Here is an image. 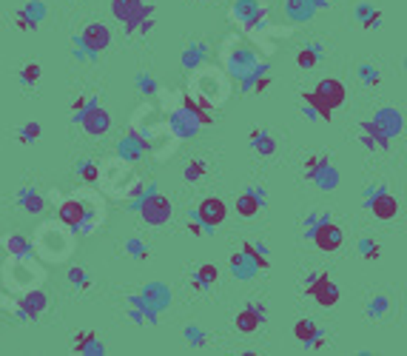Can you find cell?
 Segmentation results:
<instances>
[{"instance_id":"obj_36","label":"cell","mask_w":407,"mask_h":356,"mask_svg":"<svg viewBox=\"0 0 407 356\" xmlns=\"http://www.w3.org/2000/svg\"><path fill=\"white\" fill-rule=\"evenodd\" d=\"M356 77H359V83H365V85H379L382 83V71L373 63H359L356 66Z\"/></svg>"},{"instance_id":"obj_35","label":"cell","mask_w":407,"mask_h":356,"mask_svg":"<svg viewBox=\"0 0 407 356\" xmlns=\"http://www.w3.org/2000/svg\"><path fill=\"white\" fill-rule=\"evenodd\" d=\"M125 302L131 305V308H137V310H143V317H146V325H157L160 322V310H154L140 294H128L125 296Z\"/></svg>"},{"instance_id":"obj_41","label":"cell","mask_w":407,"mask_h":356,"mask_svg":"<svg viewBox=\"0 0 407 356\" xmlns=\"http://www.w3.org/2000/svg\"><path fill=\"white\" fill-rule=\"evenodd\" d=\"M77 174L83 183H97L100 180V165L95 160H80L77 163Z\"/></svg>"},{"instance_id":"obj_21","label":"cell","mask_w":407,"mask_h":356,"mask_svg":"<svg viewBox=\"0 0 407 356\" xmlns=\"http://www.w3.org/2000/svg\"><path fill=\"white\" fill-rule=\"evenodd\" d=\"M262 268L256 265V259L248 254V251H237V254H231V274L237 277V280H242V282H251L256 274H259Z\"/></svg>"},{"instance_id":"obj_19","label":"cell","mask_w":407,"mask_h":356,"mask_svg":"<svg viewBox=\"0 0 407 356\" xmlns=\"http://www.w3.org/2000/svg\"><path fill=\"white\" fill-rule=\"evenodd\" d=\"M265 208V189L262 186H251L237 197V214L240 217H256Z\"/></svg>"},{"instance_id":"obj_23","label":"cell","mask_w":407,"mask_h":356,"mask_svg":"<svg viewBox=\"0 0 407 356\" xmlns=\"http://www.w3.org/2000/svg\"><path fill=\"white\" fill-rule=\"evenodd\" d=\"M140 296H143L154 310H160V314L171 305V288H168L165 282H146L143 291H140Z\"/></svg>"},{"instance_id":"obj_12","label":"cell","mask_w":407,"mask_h":356,"mask_svg":"<svg viewBox=\"0 0 407 356\" xmlns=\"http://www.w3.org/2000/svg\"><path fill=\"white\" fill-rule=\"evenodd\" d=\"M49 308V296L43 294L40 288H32L29 294H23L20 296V302H18V320H23V322H34V320H40L43 317V310Z\"/></svg>"},{"instance_id":"obj_34","label":"cell","mask_w":407,"mask_h":356,"mask_svg":"<svg viewBox=\"0 0 407 356\" xmlns=\"http://www.w3.org/2000/svg\"><path fill=\"white\" fill-rule=\"evenodd\" d=\"M134 85H137V92L146 97V100H154L160 95V83L149 74V71H140L137 77H134Z\"/></svg>"},{"instance_id":"obj_29","label":"cell","mask_w":407,"mask_h":356,"mask_svg":"<svg viewBox=\"0 0 407 356\" xmlns=\"http://www.w3.org/2000/svg\"><path fill=\"white\" fill-rule=\"evenodd\" d=\"M202 60H208V43L205 40H191L183 52V69H197Z\"/></svg>"},{"instance_id":"obj_15","label":"cell","mask_w":407,"mask_h":356,"mask_svg":"<svg viewBox=\"0 0 407 356\" xmlns=\"http://www.w3.org/2000/svg\"><path fill=\"white\" fill-rule=\"evenodd\" d=\"M149 151V140L140 135V131H128V135L117 143V154L123 163H137L143 160V154Z\"/></svg>"},{"instance_id":"obj_5","label":"cell","mask_w":407,"mask_h":356,"mask_svg":"<svg viewBox=\"0 0 407 356\" xmlns=\"http://www.w3.org/2000/svg\"><path fill=\"white\" fill-rule=\"evenodd\" d=\"M302 174H305V180H310L319 191H336L339 189V168L331 163L328 154H313L305 160L302 165Z\"/></svg>"},{"instance_id":"obj_11","label":"cell","mask_w":407,"mask_h":356,"mask_svg":"<svg viewBox=\"0 0 407 356\" xmlns=\"http://www.w3.org/2000/svg\"><path fill=\"white\" fill-rule=\"evenodd\" d=\"M265 320H268V305L254 299L237 314V331L240 334H254V331H259L265 325Z\"/></svg>"},{"instance_id":"obj_16","label":"cell","mask_w":407,"mask_h":356,"mask_svg":"<svg viewBox=\"0 0 407 356\" xmlns=\"http://www.w3.org/2000/svg\"><path fill=\"white\" fill-rule=\"evenodd\" d=\"M231 12L245 29H259L265 23V9H262L259 0H237Z\"/></svg>"},{"instance_id":"obj_43","label":"cell","mask_w":407,"mask_h":356,"mask_svg":"<svg viewBox=\"0 0 407 356\" xmlns=\"http://www.w3.org/2000/svg\"><path fill=\"white\" fill-rule=\"evenodd\" d=\"M205 174H208V163H205V160H191V163L186 165V171H183V177H186L188 183H200Z\"/></svg>"},{"instance_id":"obj_20","label":"cell","mask_w":407,"mask_h":356,"mask_svg":"<svg viewBox=\"0 0 407 356\" xmlns=\"http://www.w3.org/2000/svg\"><path fill=\"white\" fill-rule=\"evenodd\" d=\"M313 92L316 95H319L333 111L345 103V85L336 80V77H325V80H319V83H316V88H313Z\"/></svg>"},{"instance_id":"obj_24","label":"cell","mask_w":407,"mask_h":356,"mask_svg":"<svg viewBox=\"0 0 407 356\" xmlns=\"http://www.w3.org/2000/svg\"><path fill=\"white\" fill-rule=\"evenodd\" d=\"M216 280H219V268H216V265H211V262H205V265H200V268H194L191 288L200 291V294H205V291H211L216 285Z\"/></svg>"},{"instance_id":"obj_9","label":"cell","mask_w":407,"mask_h":356,"mask_svg":"<svg viewBox=\"0 0 407 356\" xmlns=\"http://www.w3.org/2000/svg\"><path fill=\"white\" fill-rule=\"evenodd\" d=\"M191 217H197V222L205 228V234L208 231H214V228H219L222 222H225V214H228V208H225V203L219 200V197H205L194 211H188Z\"/></svg>"},{"instance_id":"obj_6","label":"cell","mask_w":407,"mask_h":356,"mask_svg":"<svg viewBox=\"0 0 407 356\" xmlns=\"http://www.w3.org/2000/svg\"><path fill=\"white\" fill-rule=\"evenodd\" d=\"M361 205H365L376 219H396L399 217V200L387 191L385 183H376L365 191V200H361Z\"/></svg>"},{"instance_id":"obj_31","label":"cell","mask_w":407,"mask_h":356,"mask_svg":"<svg viewBox=\"0 0 407 356\" xmlns=\"http://www.w3.org/2000/svg\"><path fill=\"white\" fill-rule=\"evenodd\" d=\"M4 248L15 256V259H29L32 256V242L23 237V234H9L4 240Z\"/></svg>"},{"instance_id":"obj_47","label":"cell","mask_w":407,"mask_h":356,"mask_svg":"<svg viewBox=\"0 0 407 356\" xmlns=\"http://www.w3.org/2000/svg\"><path fill=\"white\" fill-rule=\"evenodd\" d=\"M188 231H191L194 237H202V234H205V228L197 222V217H191V214H188Z\"/></svg>"},{"instance_id":"obj_4","label":"cell","mask_w":407,"mask_h":356,"mask_svg":"<svg viewBox=\"0 0 407 356\" xmlns=\"http://www.w3.org/2000/svg\"><path fill=\"white\" fill-rule=\"evenodd\" d=\"M228 71L240 80V85H242V92H251V85H254V80L256 77H262V74H268V63H259V57L251 52V49H234L231 55H228Z\"/></svg>"},{"instance_id":"obj_46","label":"cell","mask_w":407,"mask_h":356,"mask_svg":"<svg viewBox=\"0 0 407 356\" xmlns=\"http://www.w3.org/2000/svg\"><path fill=\"white\" fill-rule=\"evenodd\" d=\"M125 314H128V320H131L134 325H146V317H143V310H137V308H131V305H128V310H125Z\"/></svg>"},{"instance_id":"obj_7","label":"cell","mask_w":407,"mask_h":356,"mask_svg":"<svg viewBox=\"0 0 407 356\" xmlns=\"http://www.w3.org/2000/svg\"><path fill=\"white\" fill-rule=\"evenodd\" d=\"M74 123H80V125H83L85 135L100 137V135H106V131L111 128V114L100 106V97H95V95H92L88 106H85L83 111H77V114H74Z\"/></svg>"},{"instance_id":"obj_32","label":"cell","mask_w":407,"mask_h":356,"mask_svg":"<svg viewBox=\"0 0 407 356\" xmlns=\"http://www.w3.org/2000/svg\"><path fill=\"white\" fill-rule=\"evenodd\" d=\"M387 314H390V296H387V294L371 296V302H368V308H365V317H368V320H385Z\"/></svg>"},{"instance_id":"obj_45","label":"cell","mask_w":407,"mask_h":356,"mask_svg":"<svg viewBox=\"0 0 407 356\" xmlns=\"http://www.w3.org/2000/svg\"><path fill=\"white\" fill-rule=\"evenodd\" d=\"M331 219V214L328 211H310L308 217H305V237L316 228V226H319V222H328Z\"/></svg>"},{"instance_id":"obj_44","label":"cell","mask_w":407,"mask_h":356,"mask_svg":"<svg viewBox=\"0 0 407 356\" xmlns=\"http://www.w3.org/2000/svg\"><path fill=\"white\" fill-rule=\"evenodd\" d=\"M125 254L131 256V259H149V245L143 242V240H137V237H131V240H125Z\"/></svg>"},{"instance_id":"obj_22","label":"cell","mask_w":407,"mask_h":356,"mask_svg":"<svg viewBox=\"0 0 407 356\" xmlns=\"http://www.w3.org/2000/svg\"><path fill=\"white\" fill-rule=\"evenodd\" d=\"M361 146H365L368 151H387L390 149V137L382 135V128L373 123V120H365L361 123Z\"/></svg>"},{"instance_id":"obj_17","label":"cell","mask_w":407,"mask_h":356,"mask_svg":"<svg viewBox=\"0 0 407 356\" xmlns=\"http://www.w3.org/2000/svg\"><path fill=\"white\" fill-rule=\"evenodd\" d=\"M371 120L382 128V135L390 137V140L399 137V135H401V128H404V117H401V111H399L396 106H382Z\"/></svg>"},{"instance_id":"obj_25","label":"cell","mask_w":407,"mask_h":356,"mask_svg":"<svg viewBox=\"0 0 407 356\" xmlns=\"http://www.w3.org/2000/svg\"><path fill=\"white\" fill-rule=\"evenodd\" d=\"M353 18H356V23L365 29V32H376L382 26V12L373 4H356Z\"/></svg>"},{"instance_id":"obj_2","label":"cell","mask_w":407,"mask_h":356,"mask_svg":"<svg viewBox=\"0 0 407 356\" xmlns=\"http://www.w3.org/2000/svg\"><path fill=\"white\" fill-rule=\"evenodd\" d=\"M109 46H111V29L106 23L95 20V23H88L74 37V60H80V63H95Z\"/></svg>"},{"instance_id":"obj_33","label":"cell","mask_w":407,"mask_h":356,"mask_svg":"<svg viewBox=\"0 0 407 356\" xmlns=\"http://www.w3.org/2000/svg\"><path fill=\"white\" fill-rule=\"evenodd\" d=\"M302 103H305V106H310L319 120H328V123L333 120V109H331V106H328L319 95H316V92H305V95H302Z\"/></svg>"},{"instance_id":"obj_18","label":"cell","mask_w":407,"mask_h":356,"mask_svg":"<svg viewBox=\"0 0 407 356\" xmlns=\"http://www.w3.org/2000/svg\"><path fill=\"white\" fill-rule=\"evenodd\" d=\"M71 350L80 356H106V342L95 331H80L71 339Z\"/></svg>"},{"instance_id":"obj_38","label":"cell","mask_w":407,"mask_h":356,"mask_svg":"<svg viewBox=\"0 0 407 356\" xmlns=\"http://www.w3.org/2000/svg\"><path fill=\"white\" fill-rule=\"evenodd\" d=\"M40 74H43V69H40V63H26L23 69H20V74H18V80H20V85L23 88H34L37 83H40Z\"/></svg>"},{"instance_id":"obj_27","label":"cell","mask_w":407,"mask_h":356,"mask_svg":"<svg viewBox=\"0 0 407 356\" xmlns=\"http://www.w3.org/2000/svg\"><path fill=\"white\" fill-rule=\"evenodd\" d=\"M285 15L291 23H308V20H313L316 9L310 0H285Z\"/></svg>"},{"instance_id":"obj_14","label":"cell","mask_w":407,"mask_h":356,"mask_svg":"<svg viewBox=\"0 0 407 356\" xmlns=\"http://www.w3.org/2000/svg\"><path fill=\"white\" fill-rule=\"evenodd\" d=\"M294 336L308 348V350H319V348H325V342H328V334L316 325L313 320H299L296 325H294Z\"/></svg>"},{"instance_id":"obj_42","label":"cell","mask_w":407,"mask_h":356,"mask_svg":"<svg viewBox=\"0 0 407 356\" xmlns=\"http://www.w3.org/2000/svg\"><path fill=\"white\" fill-rule=\"evenodd\" d=\"M40 135H43V128H40V123H26V125H20V131H18V140L23 143V146H32V143H37L40 140Z\"/></svg>"},{"instance_id":"obj_10","label":"cell","mask_w":407,"mask_h":356,"mask_svg":"<svg viewBox=\"0 0 407 356\" xmlns=\"http://www.w3.org/2000/svg\"><path fill=\"white\" fill-rule=\"evenodd\" d=\"M308 240L319 248V251H325V254H331V251H339L342 248V242H345V234H342V228L336 226V222H319L310 234H308Z\"/></svg>"},{"instance_id":"obj_37","label":"cell","mask_w":407,"mask_h":356,"mask_svg":"<svg viewBox=\"0 0 407 356\" xmlns=\"http://www.w3.org/2000/svg\"><path fill=\"white\" fill-rule=\"evenodd\" d=\"M356 251H359L361 259H371V262L382 256V245H379L373 237H361V240L356 242Z\"/></svg>"},{"instance_id":"obj_1","label":"cell","mask_w":407,"mask_h":356,"mask_svg":"<svg viewBox=\"0 0 407 356\" xmlns=\"http://www.w3.org/2000/svg\"><path fill=\"white\" fill-rule=\"evenodd\" d=\"M111 15L128 34H149L154 29V6L143 0H111Z\"/></svg>"},{"instance_id":"obj_40","label":"cell","mask_w":407,"mask_h":356,"mask_svg":"<svg viewBox=\"0 0 407 356\" xmlns=\"http://www.w3.org/2000/svg\"><path fill=\"white\" fill-rule=\"evenodd\" d=\"M69 285L77 288V291L92 288V277H88V271L83 268V265H71V268H69Z\"/></svg>"},{"instance_id":"obj_26","label":"cell","mask_w":407,"mask_h":356,"mask_svg":"<svg viewBox=\"0 0 407 356\" xmlns=\"http://www.w3.org/2000/svg\"><path fill=\"white\" fill-rule=\"evenodd\" d=\"M248 140H251V149H254L259 157H270V154H277V137L270 135L268 128H254Z\"/></svg>"},{"instance_id":"obj_8","label":"cell","mask_w":407,"mask_h":356,"mask_svg":"<svg viewBox=\"0 0 407 356\" xmlns=\"http://www.w3.org/2000/svg\"><path fill=\"white\" fill-rule=\"evenodd\" d=\"M305 294L313 296L322 308H333L339 302V285L328 274H308L305 280Z\"/></svg>"},{"instance_id":"obj_48","label":"cell","mask_w":407,"mask_h":356,"mask_svg":"<svg viewBox=\"0 0 407 356\" xmlns=\"http://www.w3.org/2000/svg\"><path fill=\"white\" fill-rule=\"evenodd\" d=\"M310 4H313L316 12H319V9H328V6H331V0H310Z\"/></svg>"},{"instance_id":"obj_30","label":"cell","mask_w":407,"mask_h":356,"mask_svg":"<svg viewBox=\"0 0 407 356\" xmlns=\"http://www.w3.org/2000/svg\"><path fill=\"white\" fill-rule=\"evenodd\" d=\"M322 57H325V46H322V43H310V46H302L296 52V66L299 69H313Z\"/></svg>"},{"instance_id":"obj_13","label":"cell","mask_w":407,"mask_h":356,"mask_svg":"<svg viewBox=\"0 0 407 356\" xmlns=\"http://www.w3.org/2000/svg\"><path fill=\"white\" fill-rule=\"evenodd\" d=\"M46 4L43 0H29V4L23 6V9H18V15H15V26L20 29V32H34V29H40V23L46 20Z\"/></svg>"},{"instance_id":"obj_3","label":"cell","mask_w":407,"mask_h":356,"mask_svg":"<svg viewBox=\"0 0 407 356\" xmlns=\"http://www.w3.org/2000/svg\"><path fill=\"white\" fill-rule=\"evenodd\" d=\"M128 208H131V211H137V214L149 222V226H165V222L171 219V214H174L168 197H163L154 186H149V194L134 197V200L128 203Z\"/></svg>"},{"instance_id":"obj_39","label":"cell","mask_w":407,"mask_h":356,"mask_svg":"<svg viewBox=\"0 0 407 356\" xmlns=\"http://www.w3.org/2000/svg\"><path fill=\"white\" fill-rule=\"evenodd\" d=\"M183 336H186V342H188L191 348H208V342H211L208 331H205V328H200V325H186Z\"/></svg>"},{"instance_id":"obj_28","label":"cell","mask_w":407,"mask_h":356,"mask_svg":"<svg viewBox=\"0 0 407 356\" xmlns=\"http://www.w3.org/2000/svg\"><path fill=\"white\" fill-rule=\"evenodd\" d=\"M18 205H20L26 214H40L43 208H46V200H43V194H40L37 189L23 186V189L18 191Z\"/></svg>"}]
</instances>
